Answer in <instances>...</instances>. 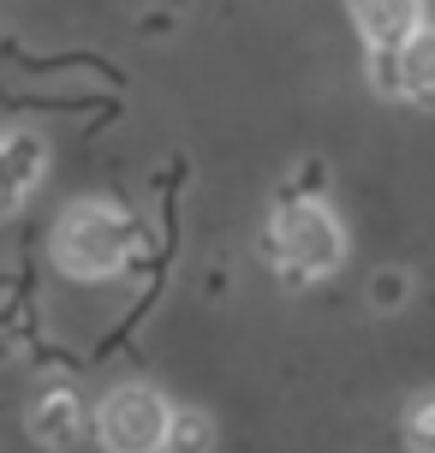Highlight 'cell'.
Returning <instances> with one entry per match:
<instances>
[{"mask_svg":"<svg viewBox=\"0 0 435 453\" xmlns=\"http://www.w3.org/2000/svg\"><path fill=\"white\" fill-rule=\"evenodd\" d=\"M143 250V226L126 209L108 203H72L54 226V263L78 280H108Z\"/></svg>","mask_w":435,"mask_h":453,"instance_id":"1","label":"cell"},{"mask_svg":"<svg viewBox=\"0 0 435 453\" xmlns=\"http://www.w3.org/2000/svg\"><path fill=\"white\" fill-rule=\"evenodd\" d=\"M393 54H400V96H417V102L435 96V30L430 24H417Z\"/></svg>","mask_w":435,"mask_h":453,"instance_id":"7","label":"cell"},{"mask_svg":"<svg viewBox=\"0 0 435 453\" xmlns=\"http://www.w3.org/2000/svg\"><path fill=\"white\" fill-rule=\"evenodd\" d=\"M406 441L417 453H435V394H417L406 406Z\"/></svg>","mask_w":435,"mask_h":453,"instance_id":"9","label":"cell"},{"mask_svg":"<svg viewBox=\"0 0 435 453\" xmlns=\"http://www.w3.org/2000/svg\"><path fill=\"white\" fill-rule=\"evenodd\" d=\"M269 257L280 263V274H286L293 287H310V280H322V274L340 269L346 233H340V221H334L322 203L293 197V203L275 215V226H269Z\"/></svg>","mask_w":435,"mask_h":453,"instance_id":"2","label":"cell"},{"mask_svg":"<svg viewBox=\"0 0 435 453\" xmlns=\"http://www.w3.org/2000/svg\"><path fill=\"white\" fill-rule=\"evenodd\" d=\"M161 453H215V424H209L203 411H173Z\"/></svg>","mask_w":435,"mask_h":453,"instance_id":"8","label":"cell"},{"mask_svg":"<svg viewBox=\"0 0 435 453\" xmlns=\"http://www.w3.org/2000/svg\"><path fill=\"white\" fill-rule=\"evenodd\" d=\"M48 167V150L36 132H0V215H19Z\"/></svg>","mask_w":435,"mask_h":453,"instance_id":"4","label":"cell"},{"mask_svg":"<svg viewBox=\"0 0 435 453\" xmlns=\"http://www.w3.org/2000/svg\"><path fill=\"white\" fill-rule=\"evenodd\" d=\"M30 435H36L42 448H72V441H84V406H78V394H66V388L42 394V400L30 406Z\"/></svg>","mask_w":435,"mask_h":453,"instance_id":"5","label":"cell"},{"mask_svg":"<svg viewBox=\"0 0 435 453\" xmlns=\"http://www.w3.org/2000/svg\"><path fill=\"white\" fill-rule=\"evenodd\" d=\"M352 19L370 48H400L417 30V0H352Z\"/></svg>","mask_w":435,"mask_h":453,"instance_id":"6","label":"cell"},{"mask_svg":"<svg viewBox=\"0 0 435 453\" xmlns=\"http://www.w3.org/2000/svg\"><path fill=\"white\" fill-rule=\"evenodd\" d=\"M167 424H173V406L149 382H119L95 411V435L108 453H161Z\"/></svg>","mask_w":435,"mask_h":453,"instance_id":"3","label":"cell"}]
</instances>
